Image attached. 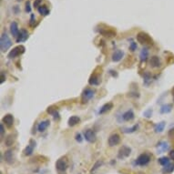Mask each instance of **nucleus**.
Segmentation results:
<instances>
[{
  "label": "nucleus",
  "instance_id": "1",
  "mask_svg": "<svg viewBox=\"0 0 174 174\" xmlns=\"http://www.w3.org/2000/svg\"><path fill=\"white\" fill-rule=\"evenodd\" d=\"M12 46V41L9 38V36L7 34H3L1 36V40H0V49L2 52L7 51L10 47Z\"/></svg>",
  "mask_w": 174,
  "mask_h": 174
},
{
  "label": "nucleus",
  "instance_id": "2",
  "mask_svg": "<svg viewBox=\"0 0 174 174\" xmlns=\"http://www.w3.org/2000/svg\"><path fill=\"white\" fill-rule=\"evenodd\" d=\"M150 160H151V157L149 153H142L137 158L135 163L139 166H146L150 163Z\"/></svg>",
  "mask_w": 174,
  "mask_h": 174
},
{
  "label": "nucleus",
  "instance_id": "3",
  "mask_svg": "<svg viewBox=\"0 0 174 174\" xmlns=\"http://www.w3.org/2000/svg\"><path fill=\"white\" fill-rule=\"evenodd\" d=\"M25 47L20 45V46H18L14 47V49L9 52L8 55H7V57L8 59H15V57H18V56L22 55L23 53H25Z\"/></svg>",
  "mask_w": 174,
  "mask_h": 174
},
{
  "label": "nucleus",
  "instance_id": "4",
  "mask_svg": "<svg viewBox=\"0 0 174 174\" xmlns=\"http://www.w3.org/2000/svg\"><path fill=\"white\" fill-rule=\"evenodd\" d=\"M68 167V161L67 160L66 157H62L60 159H59L56 162V168L57 170L60 171V172H63V171H66V170Z\"/></svg>",
  "mask_w": 174,
  "mask_h": 174
},
{
  "label": "nucleus",
  "instance_id": "5",
  "mask_svg": "<svg viewBox=\"0 0 174 174\" xmlns=\"http://www.w3.org/2000/svg\"><path fill=\"white\" fill-rule=\"evenodd\" d=\"M137 40H138L140 44L152 45V43H153V41H152L150 36L148 34L144 33V32H140V33L138 34V36H137Z\"/></svg>",
  "mask_w": 174,
  "mask_h": 174
},
{
  "label": "nucleus",
  "instance_id": "6",
  "mask_svg": "<svg viewBox=\"0 0 174 174\" xmlns=\"http://www.w3.org/2000/svg\"><path fill=\"white\" fill-rule=\"evenodd\" d=\"M95 96V91L92 90L90 88H86L84 89V91L82 92L81 95V101L82 103H87L88 100H90L92 98Z\"/></svg>",
  "mask_w": 174,
  "mask_h": 174
},
{
  "label": "nucleus",
  "instance_id": "7",
  "mask_svg": "<svg viewBox=\"0 0 174 174\" xmlns=\"http://www.w3.org/2000/svg\"><path fill=\"white\" fill-rule=\"evenodd\" d=\"M131 153V149L128 146H122L120 147V149L119 150L118 153V158L120 160H124L126 158H128Z\"/></svg>",
  "mask_w": 174,
  "mask_h": 174
},
{
  "label": "nucleus",
  "instance_id": "8",
  "mask_svg": "<svg viewBox=\"0 0 174 174\" xmlns=\"http://www.w3.org/2000/svg\"><path fill=\"white\" fill-rule=\"evenodd\" d=\"M84 139L88 142H89V143H93V142L96 141L97 136H96V133H95L92 129H88L84 131Z\"/></svg>",
  "mask_w": 174,
  "mask_h": 174
},
{
  "label": "nucleus",
  "instance_id": "9",
  "mask_svg": "<svg viewBox=\"0 0 174 174\" xmlns=\"http://www.w3.org/2000/svg\"><path fill=\"white\" fill-rule=\"evenodd\" d=\"M120 142V137L118 133H113L109 137L108 143L109 147H114L117 146Z\"/></svg>",
  "mask_w": 174,
  "mask_h": 174
},
{
  "label": "nucleus",
  "instance_id": "10",
  "mask_svg": "<svg viewBox=\"0 0 174 174\" xmlns=\"http://www.w3.org/2000/svg\"><path fill=\"white\" fill-rule=\"evenodd\" d=\"M35 147H36V141H35L34 140L31 139V140H29L28 145L25 148V150H24V151H23L24 154H25L26 156L32 155V154H33V151H34V149H35Z\"/></svg>",
  "mask_w": 174,
  "mask_h": 174
},
{
  "label": "nucleus",
  "instance_id": "11",
  "mask_svg": "<svg viewBox=\"0 0 174 174\" xmlns=\"http://www.w3.org/2000/svg\"><path fill=\"white\" fill-rule=\"evenodd\" d=\"M170 150V145L166 141H160L157 144V151L158 153H164L165 151Z\"/></svg>",
  "mask_w": 174,
  "mask_h": 174
},
{
  "label": "nucleus",
  "instance_id": "12",
  "mask_svg": "<svg viewBox=\"0 0 174 174\" xmlns=\"http://www.w3.org/2000/svg\"><path fill=\"white\" fill-rule=\"evenodd\" d=\"M3 123L7 126V128H11L14 124V117L11 114H6L4 116V118L2 119Z\"/></svg>",
  "mask_w": 174,
  "mask_h": 174
},
{
  "label": "nucleus",
  "instance_id": "13",
  "mask_svg": "<svg viewBox=\"0 0 174 174\" xmlns=\"http://www.w3.org/2000/svg\"><path fill=\"white\" fill-rule=\"evenodd\" d=\"M121 118L124 121H131L133 120L134 118H135V115H134V112L132 109H129L127 110L126 112H124L122 115H121Z\"/></svg>",
  "mask_w": 174,
  "mask_h": 174
},
{
  "label": "nucleus",
  "instance_id": "14",
  "mask_svg": "<svg viewBox=\"0 0 174 174\" xmlns=\"http://www.w3.org/2000/svg\"><path fill=\"white\" fill-rule=\"evenodd\" d=\"M150 66L154 68H158V67H161V61L160 59V57H157V56L151 57L150 59Z\"/></svg>",
  "mask_w": 174,
  "mask_h": 174
},
{
  "label": "nucleus",
  "instance_id": "15",
  "mask_svg": "<svg viewBox=\"0 0 174 174\" xmlns=\"http://www.w3.org/2000/svg\"><path fill=\"white\" fill-rule=\"evenodd\" d=\"M123 56H124V52L122 50H120V49L116 50L113 52V54H112V61L119 62L122 59Z\"/></svg>",
  "mask_w": 174,
  "mask_h": 174
},
{
  "label": "nucleus",
  "instance_id": "16",
  "mask_svg": "<svg viewBox=\"0 0 174 174\" xmlns=\"http://www.w3.org/2000/svg\"><path fill=\"white\" fill-rule=\"evenodd\" d=\"M28 38V33L27 32V30L22 29V30H21L20 32H19L18 36L17 42H18V43H21V42H24V41L27 40Z\"/></svg>",
  "mask_w": 174,
  "mask_h": 174
},
{
  "label": "nucleus",
  "instance_id": "17",
  "mask_svg": "<svg viewBox=\"0 0 174 174\" xmlns=\"http://www.w3.org/2000/svg\"><path fill=\"white\" fill-rule=\"evenodd\" d=\"M5 161L7 162L8 164H12L14 162V156H13V150H7V151H5Z\"/></svg>",
  "mask_w": 174,
  "mask_h": 174
},
{
  "label": "nucleus",
  "instance_id": "18",
  "mask_svg": "<svg viewBox=\"0 0 174 174\" xmlns=\"http://www.w3.org/2000/svg\"><path fill=\"white\" fill-rule=\"evenodd\" d=\"M49 124H50L49 119H45L43 121H41V122L38 125V130L39 132H44V131L47 129V127L49 126Z\"/></svg>",
  "mask_w": 174,
  "mask_h": 174
},
{
  "label": "nucleus",
  "instance_id": "19",
  "mask_svg": "<svg viewBox=\"0 0 174 174\" xmlns=\"http://www.w3.org/2000/svg\"><path fill=\"white\" fill-rule=\"evenodd\" d=\"M112 108H113V104H112L111 102H109V103L104 104L103 106L100 108V109H99L98 114L102 115V114L107 113L108 111H109V110H111V109H112Z\"/></svg>",
  "mask_w": 174,
  "mask_h": 174
},
{
  "label": "nucleus",
  "instance_id": "20",
  "mask_svg": "<svg viewBox=\"0 0 174 174\" xmlns=\"http://www.w3.org/2000/svg\"><path fill=\"white\" fill-rule=\"evenodd\" d=\"M80 122V119L78 118V116H71L67 121L68 126H70V127H74V126L78 125Z\"/></svg>",
  "mask_w": 174,
  "mask_h": 174
},
{
  "label": "nucleus",
  "instance_id": "21",
  "mask_svg": "<svg viewBox=\"0 0 174 174\" xmlns=\"http://www.w3.org/2000/svg\"><path fill=\"white\" fill-rule=\"evenodd\" d=\"M165 126H166V122L165 121H161V122H159L157 123L155 126H154V130L156 133H161L162 132L163 130L165 129Z\"/></svg>",
  "mask_w": 174,
  "mask_h": 174
},
{
  "label": "nucleus",
  "instance_id": "22",
  "mask_svg": "<svg viewBox=\"0 0 174 174\" xmlns=\"http://www.w3.org/2000/svg\"><path fill=\"white\" fill-rule=\"evenodd\" d=\"M148 57H149V50H148L147 47L142 49L140 54V59L141 62H145L148 59Z\"/></svg>",
  "mask_w": 174,
  "mask_h": 174
},
{
  "label": "nucleus",
  "instance_id": "23",
  "mask_svg": "<svg viewBox=\"0 0 174 174\" xmlns=\"http://www.w3.org/2000/svg\"><path fill=\"white\" fill-rule=\"evenodd\" d=\"M172 109H173L172 104H165V105H163V106H161V113H162V114H168V113H170Z\"/></svg>",
  "mask_w": 174,
  "mask_h": 174
},
{
  "label": "nucleus",
  "instance_id": "24",
  "mask_svg": "<svg viewBox=\"0 0 174 174\" xmlns=\"http://www.w3.org/2000/svg\"><path fill=\"white\" fill-rule=\"evenodd\" d=\"M10 30H11V33L12 35L15 36V38H18V36L19 34V30H18V24L16 22H13L11 24V27H10Z\"/></svg>",
  "mask_w": 174,
  "mask_h": 174
},
{
  "label": "nucleus",
  "instance_id": "25",
  "mask_svg": "<svg viewBox=\"0 0 174 174\" xmlns=\"http://www.w3.org/2000/svg\"><path fill=\"white\" fill-rule=\"evenodd\" d=\"M47 113L52 115L53 117L56 119V118H59V111H57V109L54 107V106H51V107H49L47 108Z\"/></svg>",
  "mask_w": 174,
  "mask_h": 174
},
{
  "label": "nucleus",
  "instance_id": "26",
  "mask_svg": "<svg viewBox=\"0 0 174 174\" xmlns=\"http://www.w3.org/2000/svg\"><path fill=\"white\" fill-rule=\"evenodd\" d=\"M88 83L89 85L91 86H98L99 84V78L97 75H92L88 80Z\"/></svg>",
  "mask_w": 174,
  "mask_h": 174
},
{
  "label": "nucleus",
  "instance_id": "27",
  "mask_svg": "<svg viewBox=\"0 0 174 174\" xmlns=\"http://www.w3.org/2000/svg\"><path fill=\"white\" fill-rule=\"evenodd\" d=\"M103 165V161H96L95 162V164L93 165V167H92V169L90 170V174H94L95 172H96L99 168H100L101 166Z\"/></svg>",
  "mask_w": 174,
  "mask_h": 174
},
{
  "label": "nucleus",
  "instance_id": "28",
  "mask_svg": "<svg viewBox=\"0 0 174 174\" xmlns=\"http://www.w3.org/2000/svg\"><path fill=\"white\" fill-rule=\"evenodd\" d=\"M173 171H174V164H171V163L168 164L165 167H163V169H162V172L164 174H169Z\"/></svg>",
  "mask_w": 174,
  "mask_h": 174
},
{
  "label": "nucleus",
  "instance_id": "29",
  "mask_svg": "<svg viewBox=\"0 0 174 174\" xmlns=\"http://www.w3.org/2000/svg\"><path fill=\"white\" fill-rule=\"evenodd\" d=\"M158 161H159L160 164L161 166H163V167H165V166H167L168 164H170V163H171V160H170V158H169V157H161V158H160L159 160H158Z\"/></svg>",
  "mask_w": 174,
  "mask_h": 174
},
{
  "label": "nucleus",
  "instance_id": "30",
  "mask_svg": "<svg viewBox=\"0 0 174 174\" xmlns=\"http://www.w3.org/2000/svg\"><path fill=\"white\" fill-rule=\"evenodd\" d=\"M138 129H139V124H136V125L133 126V127H131V128H125V129H123L122 131H123L124 133H133V132H135V131L138 130Z\"/></svg>",
  "mask_w": 174,
  "mask_h": 174
},
{
  "label": "nucleus",
  "instance_id": "31",
  "mask_svg": "<svg viewBox=\"0 0 174 174\" xmlns=\"http://www.w3.org/2000/svg\"><path fill=\"white\" fill-rule=\"evenodd\" d=\"M14 141H15L14 136H13V135H8L7 138H6V140H5V144H6V146H8V147H9V146L13 145Z\"/></svg>",
  "mask_w": 174,
  "mask_h": 174
},
{
  "label": "nucleus",
  "instance_id": "32",
  "mask_svg": "<svg viewBox=\"0 0 174 174\" xmlns=\"http://www.w3.org/2000/svg\"><path fill=\"white\" fill-rule=\"evenodd\" d=\"M38 11H39V13H40L41 15H43V16H47V14L49 13V9H47V7L46 6L40 7L38 8Z\"/></svg>",
  "mask_w": 174,
  "mask_h": 174
},
{
  "label": "nucleus",
  "instance_id": "33",
  "mask_svg": "<svg viewBox=\"0 0 174 174\" xmlns=\"http://www.w3.org/2000/svg\"><path fill=\"white\" fill-rule=\"evenodd\" d=\"M143 78H144V82H145L146 85H148V84H149L151 81V75H150V73H148V72L145 73Z\"/></svg>",
  "mask_w": 174,
  "mask_h": 174
},
{
  "label": "nucleus",
  "instance_id": "34",
  "mask_svg": "<svg viewBox=\"0 0 174 174\" xmlns=\"http://www.w3.org/2000/svg\"><path fill=\"white\" fill-rule=\"evenodd\" d=\"M143 116H144L145 118H150L151 116H152V109H147L146 111L143 112Z\"/></svg>",
  "mask_w": 174,
  "mask_h": 174
},
{
  "label": "nucleus",
  "instance_id": "35",
  "mask_svg": "<svg viewBox=\"0 0 174 174\" xmlns=\"http://www.w3.org/2000/svg\"><path fill=\"white\" fill-rule=\"evenodd\" d=\"M129 49L131 51H135L137 49V44L135 43V42H132V43H130L129 45Z\"/></svg>",
  "mask_w": 174,
  "mask_h": 174
},
{
  "label": "nucleus",
  "instance_id": "36",
  "mask_svg": "<svg viewBox=\"0 0 174 174\" xmlns=\"http://www.w3.org/2000/svg\"><path fill=\"white\" fill-rule=\"evenodd\" d=\"M76 140L78 141V142H80H80H82V140H83V139H82V136H81V134L80 133H78L77 135H76Z\"/></svg>",
  "mask_w": 174,
  "mask_h": 174
},
{
  "label": "nucleus",
  "instance_id": "37",
  "mask_svg": "<svg viewBox=\"0 0 174 174\" xmlns=\"http://www.w3.org/2000/svg\"><path fill=\"white\" fill-rule=\"evenodd\" d=\"M4 132H5V129H4V124L1 123V124H0V133H1V136H3Z\"/></svg>",
  "mask_w": 174,
  "mask_h": 174
},
{
  "label": "nucleus",
  "instance_id": "38",
  "mask_svg": "<svg viewBox=\"0 0 174 174\" xmlns=\"http://www.w3.org/2000/svg\"><path fill=\"white\" fill-rule=\"evenodd\" d=\"M5 80H6V77H5V74L2 72L1 73V84H3L5 82Z\"/></svg>",
  "mask_w": 174,
  "mask_h": 174
},
{
  "label": "nucleus",
  "instance_id": "39",
  "mask_svg": "<svg viewBox=\"0 0 174 174\" xmlns=\"http://www.w3.org/2000/svg\"><path fill=\"white\" fill-rule=\"evenodd\" d=\"M170 158L172 161H174V150L170 151Z\"/></svg>",
  "mask_w": 174,
  "mask_h": 174
},
{
  "label": "nucleus",
  "instance_id": "40",
  "mask_svg": "<svg viewBox=\"0 0 174 174\" xmlns=\"http://www.w3.org/2000/svg\"><path fill=\"white\" fill-rule=\"evenodd\" d=\"M171 93H172V98H173V101H174V87H173L172 90H171Z\"/></svg>",
  "mask_w": 174,
  "mask_h": 174
}]
</instances>
